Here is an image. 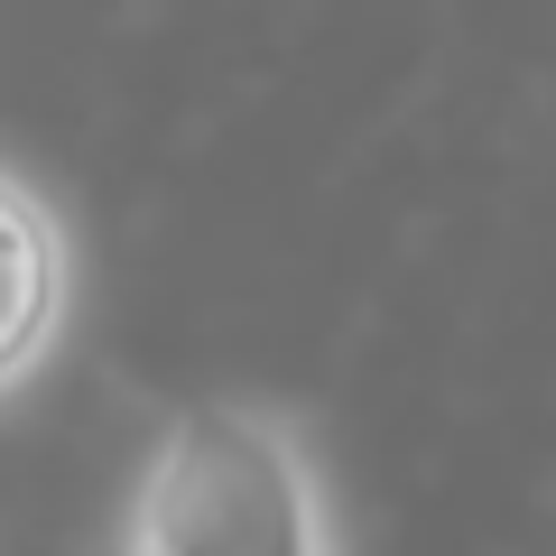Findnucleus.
Returning <instances> with one entry per match:
<instances>
[{
	"instance_id": "nucleus-2",
	"label": "nucleus",
	"mask_w": 556,
	"mask_h": 556,
	"mask_svg": "<svg viewBox=\"0 0 556 556\" xmlns=\"http://www.w3.org/2000/svg\"><path fill=\"white\" fill-rule=\"evenodd\" d=\"M65 316H75V241L65 214L0 159V399L47 371Z\"/></svg>"
},
{
	"instance_id": "nucleus-1",
	"label": "nucleus",
	"mask_w": 556,
	"mask_h": 556,
	"mask_svg": "<svg viewBox=\"0 0 556 556\" xmlns=\"http://www.w3.org/2000/svg\"><path fill=\"white\" fill-rule=\"evenodd\" d=\"M121 556H334L316 445L269 399H195L159 427Z\"/></svg>"
},
{
	"instance_id": "nucleus-3",
	"label": "nucleus",
	"mask_w": 556,
	"mask_h": 556,
	"mask_svg": "<svg viewBox=\"0 0 556 556\" xmlns=\"http://www.w3.org/2000/svg\"><path fill=\"white\" fill-rule=\"evenodd\" d=\"M93 556H121V538H112V547H93Z\"/></svg>"
}]
</instances>
